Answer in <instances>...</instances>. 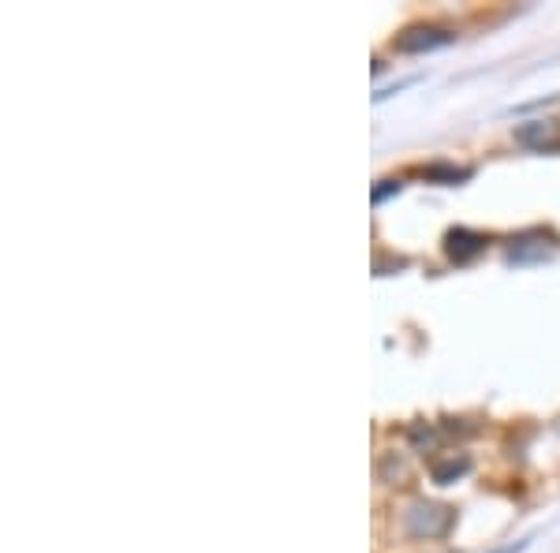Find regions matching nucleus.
<instances>
[{
	"mask_svg": "<svg viewBox=\"0 0 560 553\" xmlns=\"http://www.w3.org/2000/svg\"><path fill=\"white\" fill-rule=\"evenodd\" d=\"M456 42V34L445 27H411L396 38V53H434V49H445V45Z\"/></svg>",
	"mask_w": 560,
	"mask_h": 553,
	"instance_id": "nucleus-2",
	"label": "nucleus"
},
{
	"mask_svg": "<svg viewBox=\"0 0 560 553\" xmlns=\"http://www.w3.org/2000/svg\"><path fill=\"white\" fill-rule=\"evenodd\" d=\"M400 191H404V184H400V180H381V184L370 191V199H374V206H381V202L392 199V195H400Z\"/></svg>",
	"mask_w": 560,
	"mask_h": 553,
	"instance_id": "nucleus-8",
	"label": "nucleus"
},
{
	"mask_svg": "<svg viewBox=\"0 0 560 553\" xmlns=\"http://www.w3.org/2000/svg\"><path fill=\"white\" fill-rule=\"evenodd\" d=\"M531 546V539H523V542H512V546H504V550H497V553H523Z\"/></svg>",
	"mask_w": 560,
	"mask_h": 553,
	"instance_id": "nucleus-9",
	"label": "nucleus"
},
{
	"mask_svg": "<svg viewBox=\"0 0 560 553\" xmlns=\"http://www.w3.org/2000/svg\"><path fill=\"white\" fill-rule=\"evenodd\" d=\"M452 520H456V512L448 509V505L419 501V505L407 509V535L411 539H445Z\"/></svg>",
	"mask_w": 560,
	"mask_h": 553,
	"instance_id": "nucleus-1",
	"label": "nucleus"
},
{
	"mask_svg": "<svg viewBox=\"0 0 560 553\" xmlns=\"http://www.w3.org/2000/svg\"><path fill=\"white\" fill-rule=\"evenodd\" d=\"M445 251L452 262H471L475 255L486 251V236H478L471 228H452L445 236Z\"/></svg>",
	"mask_w": 560,
	"mask_h": 553,
	"instance_id": "nucleus-4",
	"label": "nucleus"
},
{
	"mask_svg": "<svg viewBox=\"0 0 560 553\" xmlns=\"http://www.w3.org/2000/svg\"><path fill=\"white\" fill-rule=\"evenodd\" d=\"M426 180H445V184H460V180H471V169H452V165H430L422 172Z\"/></svg>",
	"mask_w": 560,
	"mask_h": 553,
	"instance_id": "nucleus-7",
	"label": "nucleus"
},
{
	"mask_svg": "<svg viewBox=\"0 0 560 553\" xmlns=\"http://www.w3.org/2000/svg\"><path fill=\"white\" fill-rule=\"evenodd\" d=\"M467 471H471V460H467V456H452L445 464H434V483L448 486V483H456L460 475H467Z\"/></svg>",
	"mask_w": 560,
	"mask_h": 553,
	"instance_id": "nucleus-5",
	"label": "nucleus"
},
{
	"mask_svg": "<svg viewBox=\"0 0 560 553\" xmlns=\"http://www.w3.org/2000/svg\"><path fill=\"white\" fill-rule=\"evenodd\" d=\"M553 124H546V120H534V124H523V128H516V139L523 142V146H538V142L553 139Z\"/></svg>",
	"mask_w": 560,
	"mask_h": 553,
	"instance_id": "nucleus-6",
	"label": "nucleus"
},
{
	"mask_svg": "<svg viewBox=\"0 0 560 553\" xmlns=\"http://www.w3.org/2000/svg\"><path fill=\"white\" fill-rule=\"evenodd\" d=\"M553 251H557V240H553V236H546V232H527V236L512 240V247H508V262H512V266L546 262V258H553Z\"/></svg>",
	"mask_w": 560,
	"mask_h": 553,
	"instance_id": "nucleus-3",
	"label": "nucleus"
}]
</instances>
